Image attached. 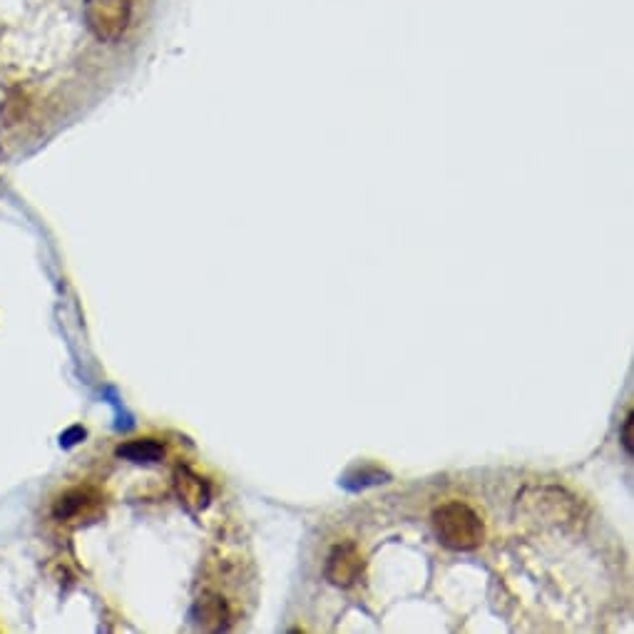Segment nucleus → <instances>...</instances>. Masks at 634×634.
<instances>
[{
	"mask_svg": "<svg viewBox=\"0 0 634 634\" xmlns=\"http://www.w3.org/2000/svg\"><path fill=\"white\" fill-rule=\"evenodd\" d=\"M433 528L443 547L455 552H470L480 547L485 538V525L480 515L465 503H446L433 513Z\"/></svg>",
	"mask_w": 634,
	"mask_h": 634,
	"instance_id": "f257e3e1",
	"label": "nucleus"
},
{
	"mask_svg": "<svg viewBox=\"0 0 634 634\" xmlns=\"http://www.w3.org/2000/svg\"><path fill=\"white\" fill-rule=\"evenodd\" d=\"M83 20L92 38L115 43L130 28L132 0H83Z\"/></svg>",
	"mask_w": 634,
	"mask_h": 634,
	"instance_id": "f03ea898",
	"label": "nucleus"
},
{
	"mask_svg": "<svg viewBox=\"0 0 634 634\" xmlns=\"http://www.w3.org/2000/svg\"><path fill=\"white\" fill-rule=\"evenodd\" d=\"M363 572V560L361 552L356 550V545L344 543L336 545L329 552V560H326V580L336 587H351L359 582Z\"/></svg>",
	"mask_w": 634,
	"mask_h": 634,
	"instance_id": "7ed1b4c3",
	"label": "nucleus"
},
{
	"mask_svg": "<svg viewBox=\"0 0 634 634\" xmlns=\"http://www.w3.org/2000/svg\"><path fill=\"white\" fill-rule=\"evenodd\" d=\"M229 622H232V612L224 597L207 595L199 600V625L204 630H227Z\"/></svg>",
	"mask_w": 634,
	"mask_h": 634,
	"instance_id": "20e7f679",
	"label": "nucleus"
},
{
	"mask_svg": "<svg viewBox=\"0 0 634 634\" xmlns=\"http://www.w3.org/2000/svg\"><path fill=\"white\" fill-rule=\"evenodd\" d=\"M177 493L189 508H204L209 503V485L189 470H180L177 475Z\"/></svg>",
	"mask_w": 634,
	"mask_h": 634,
	"instance_id": "39448f33",
	"label": "nucleus"
},
{
	"mask_svg": "<svg viewBox=\"0 0 634 634\" xmlns=\"http://www.w3.org/2000/svg\"><path fill=\"white\" fill-rule=\"evenodd\" d=\"M117 455L130 460V463H160L165 458V448L157 441H152V438H145V441H130L120 446Z\"/></svg>",
	"mask_w": 634,
	"mask_h": 634,
	"instance_id": "423d86ee",
	"label": "nucleus"
},
{
	"mask_svg": "<svg viewBox=\"0 0 634 634\" xmlns=\"http://www.w3.org/2000/svg\"><path fill=\"white\" fill-rule=\"evenodd\" d=\"M92 503L90 490H70V493L60 495L58 503H55L53 513L58 520H68L73 515H78L80 510H85Z\"/></svg>",
	"mask_w": 634,
	"mask_h": 634,
	"instance_id": "0eeeda50",
	"label": "nucleus"
},
{
	"mask_svg": "<svg viewBox=\"0 0 634 634\" xmlns=\"http://www.w3.org/2000/svg\"><path fill=\"white\" fill-rule=\"evenodd\" d=\"M23 112H25L23 95H20V92H10L8 100L3 102V110H0V115L8 120V125H13V122H18L20 117H23Z\"/></svg>",
	"mask_w": 634,
	"mask_h": 634,
	"instance_id": "6e6552de",
	"label": "nucleus"
},
{
	"mask_svg": "<svg viewBox=\"0 0 634 634\" xmlns=\"http://www.w3.org/2000/svg\"><path fill=\"white\" fill-rule=\"evenodd\" d=\"M620 438H622V446H625V451L632 455L634 453V416H632V411L627 413L625 423H622Z\"/></svg>",
	"mask_w": 634,
	"mask_h": 634,
	"instance_id": "1a4fd4ad",
	"label": "nucleus"
},
{
	"mask_svg": "<svg viewBox=\"0 0 634 634\" xmlns=\"http://www.w3.org/2000/svg\"><path fill=\"white\" fill-rule=\"evenodd\" d=\"M85 438V428H80V426H73V428H68V431L63 433V436H60V446L63 448H73L75 443H80Z\"/></svg>",
	"mask_w": 634,
	"mask_h": 634,
	"instance_id": "9d476101",
	"label": "nucleus"
}]
</instances>
